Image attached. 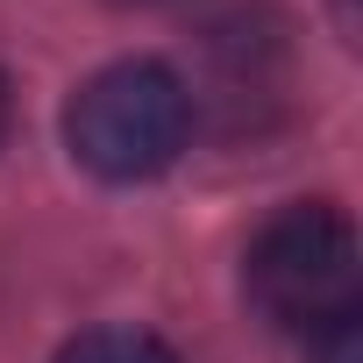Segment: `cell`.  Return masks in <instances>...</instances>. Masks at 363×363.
I'll return each mask as SVG.
<instances>
[{"label":"cell","instance_id":"7a4b0ae2","mask_svg":"<svg viewBox=\"0 0 363 363\" xmlns=\"http://www.w3.org/2000/svg\"><path fill=\"white\" fill-rule=\"evenodd\" d=\"M250 299L292 335L349 320L363 299V250L349 214L328 200L278 207L250 242Z\"/></svg>","mask_w":363,"mask_h":363},{"label":"cell","instance_id":"277c9868","mask_svg":"<svg viewBox=\"0 0 363 363\" xmlns=\"http://www.w3.org/2000/svg\"><path fill=\"white\" fill-rule=\"evenodd\" d=\"M306 363H363V328H356V313L313 328V335H306Z\"/></svg>","mask_w":363,"mask_h":363},{"label":"cell","instance_id":"8992f818","mask_svg":"<svg viewBox=\"0 0 363 363\" xmlns=\"http://www.w3.org/2000/svg\"><path fill=\"white\" fill-rule=\"evenodd\" d=\"M121 8H157V0H121Z\"/></svg>","mask_w":363,"mask_h":363},{"label":"cell","instance_id":"3957f363","mask_svg":"<svg viewBox=\"0 0 363 363\" xmlns=\"http://www.w3.org/2000/svg\"><path fill=\"white\" fill-rule=\"evenodd\" d=\"M57 363H178V356L157 335H143V328H93V335L65 342Z\"/></svg>","mask_w":363,"mask_h":363},{"label":"cell","instance_id":"6da1fadb","mask_svg":"<svg viewBox=\"0 0 363 363\" xmlns=\"http://www.w3.org/2000/svg\"><path fill=\"white\" fill-rule=\"evenodd\" d=\"M186 135H193V93L157 57H121V65L93 72L65 107L72 157L107 186H135V178L171 171Z\"/></svg>","mask_w":363,"mask_h":363},{"label":"cell","instance_id":"5b68a950","mask_svg":"<svg viewBox=\"0 0 363 363\" xmlns=\"http://www.w3.org/2000/svg\"><path fill=\"white\" fill-rule=\"evenodd\" d=\"M8 121H15V93H8V79H0V143H8Z\"/></svg>","mask_w":363,"mask_h":363}]
</instances>
